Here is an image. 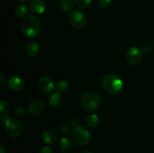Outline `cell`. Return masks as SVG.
<instances>
[{
  "mask_svg": "<svg viewBox=\"0 0 154 153\" xmlns=\"http://www.w3.org/2000/svg\"><path fill=\"white\" fill-rule=\"evenodd\" d=\"M73 147V143L70 138L67 136H64L60 140V148L64 152H69L72 150Z\"/></svg>",
  "mask_w": 154,
  "mask_h": 153,
  "instance_id": "obj_14",
  "label": "cell"
},
{
  "mask_svg": "<svg viewBox=\"0 0 154 153\" xmlns=\"http://www.w3.org/2000/svg\"><path fill=\"white\" fill-rule=\"evenodd\" d=\"M42 22L36 15H26L20 22V30L23 34L28 38H35L39 34Z\"/></svg>",
  "mask_w": 154,
  "mask_h": 153,
  "instance_id": "obj_1",
  "label": "cell"
},
{
  "mask_svg": "<svg viewBox=\"0 0 154 153\" xmlns=\"http://www.w3.org/2000/svg\"><path fill=\"white\" fill-rule=\"evenodd\" d=\"M5 82H6L5 76L2 74L0 75V83H1L2 85H3V84H4Z\"/></svg>",
  "mask_w": 154,
  "mask_h": 153,
  "instance_id": "obj_26",
  "label": "cell"
},
{
  "mask_svg": "<svg viewBox=\"0 0 154 153\" xmlns=\"http://www.w3.org/2000/svg\"><path fill=\"white\" fill-rule=\"evenodd\" d=\"M52 148L48 146H45L42 147L41 149L40 153H52Z\"/></svg>",
  "mask_w": 154,
  "mask_h": 153,
  "instance_id": "obj_25",
  "label": "cell"
},
{
  "mask_svg": "<svg viewBox=\"0 0 154 153\" xmlns=\"http://www.w3.org/2000/svg\"><path fill=\"white\" fill-rule=\"evenodd\" d=\"M68 19L71 26L76 29H81L87 24V16L81 10L75 9L68 14Z\"/></svg>",
  "mask_w": 154,
  "mask_h": 153,
  "instance_id": "obj_6",
  "label": "cell"
},
{
  "mask_svg": "<svg viewBox=\"0 0 154 153\" xmlns=\"http://www.w3.org/2000/svg\"><path fill=\"white\" fill-rule=\"evenodd\" d=\"M39 52H40V46L38 42L35 40L29 42L26 46V52L29 56L35 57L38 55Z\"/></svg>",
  "mask_w": 154,
  "mask_h": 153,
  "instance_id": "obj_13",
  "label": "cell"
},
{
  "mask_svg": "<svg viewBox=\"0 0 154 153\" xmlns=\"http://www.w3.org/2000/svg\"><path fill=\"white\" fill-rule=\"evenodd\" d=\"M125 58L130 65L138 66L142 62V52L137 46H132L126 52Z\"/></svg>",
  "mask_w": 154,
  "mask_h": 153,
  "instance_id": "obj_7",
  "label": "cell"
},
{
  "mask_svg": "<svg viewBox=\"0 0 154 153\" xmlns=\"http://www.w3.org/2000/svg\"><path fill=\"white\" fill-rule=\"evenodd\" d=\"M97 2L102 8H108L112 4V0H97Z\"/></svg>",
  "mask_w": 154,
  "mask_h": 153,
  "instance_id": "obj_22",
  "label": "cell"
},
{
  "mask_svg": "<svg viewBox=\"0 0 154 153\" xmlns=\"http://www.w3.org/2000/svg\"><path fill=\"white\" fill-rule=\"evenodd\" d=\"M102 85L104 90L111 94H119L123 88V80L115 74L105 75L102 79Z\"/></svg>",
  "mask_w": 154,
  "mask_h": 153,
  "instance_id": "obj_3",
  "label": "cell"
},
{
  "mask_svg": "<svg viewBox=\"0 0 154 153\" xmlns=\"http://www.w3.org/2000/svg\"><path fill=\"white\" fill-rule=\"evenodd\" d=\"M86 122H87V124L89 127L96 128L97 127L98 124H99V116H98V115H96V114H90V115L87 117Z\"/></svg>",
  "mask_w": 154,
  "mask_h": 153,
  "instance_id": "obj_17",
  "label": "cell"
},
{
  "mask_svg": "<svg viewBox=\"0 0 154 153\" xmlns=\"http://www.w3.org/2000/svg\"><path fill=\"white\" fill-rule=\"evenodd\" d=\"M8 85L12 91L20 92L25 87V82L20 76H11L8 80Z\"/></svg>",
  "mask_w": 154,
  "mask_h": 153,
  "instance_id": "obj_10",
  "label": "cell"
},
{
  "mask_svg": "<svg viewBox=\"0 0 154 153\" xmlns=\"http://www.w3.org/2000/svg\"><path fill=\"white\" fill-rule=\"evenodd\" d=\"M0 153H6L5 148H4V146L2 145L0 146Z\"/></svg>",
  "mask_w": 154,
  "mask_h": 153,
  "instance_id": "obj_27",
  "label": "cell"
},
{
  "mask_svg": "<svg viewBox=\"0 0 154 153\" xmlns=\"http://www.w3.org/2000/svg\"><path fill=\"white\" fill-rule=\"evenodd\" d=\"M54 80L50 76H44L39 78L37 82V88L43 94H49L54 89Z\"/></svg>",
  "mask_w": 154,
  "mask_h": 153,
  "instance_id": "obj_8",
  "label": "cell"
},
{
  "mask_svg": "<svg viewBox=\"0 0 154 153\" xmlns=\"http://www.w3.org/2000/svg\"><path fill=\"white\" fill-rule=\"evenodd\" d=\"M60 132H61V134L63 135L67 134L69 133V127H68L66 124H62V125L60 126Z\"/></svg>",
  "mask_w": 154,
  "mask_h": 153,
  "instance_id": "obj_23",
  "label": "cell"
},
{
  "mask_svg": "<svg viewBox=\"0 0 154 153\" xmlns=\"http://www.w3.org/2000/svg\"><path fill=\"white\" fill-rule=\"evenodd\" d=\"M69 83L68 82V81L64 80H62L57 82V85H56V90L57 92L60 93H63L66 92L69 90Z\"/></svg>",
  "mask_w": 154,
  "mask_h": 153,
  "instance_id": "obj_18",
  "label": "cell"
},
{
  "mask_svg": "<svg viewBox=\"0 0 154 153\" xmlns=\"http://www.w3.org/2000/svg\"><path fill=\"white\" fill-rule=\"evenodd\" d=\"M60 8L64 11H71L74 7L72 0H61L60 2Z\"/></svg>",
  "mask_w": 154,
  "mask_h": 153,
  "instance_id": "obj_20",
  "label": "cell"
},
{
  "mask_svg": "<svg viewBox=\"0 0 154 153\" xmlns=\"http://www.w3.org/2000/svg\"><path fill=\"white\" fill-rule=\"evenodd\" d=\"M19 1H20V2H27V1H29V0H19Z\"/></svg>",
  "mask_w": 154,
  "mask_h": 153,
  "instance_id": "obj_29",
  "label": "cell"
},
{
  "mask_svg": "<svg viewBox=\"0 0 154 153\" xmlns=\"http://www.w3.org/2000/svg\"><path fill=\"white\" fill-rule=\"evenodd\" d=\"M71 136L72 140L81 146L88 145L91 140V134L90 131L86 128L79 125L74 128L71 133Z\"/></svg>",
  "mask_w": 154,
  "mask_h": 153,
  "instance_id": "obj_4",
  "label": "cell"
},
{
  "mask_svg": "<svg viewBox=\"0 0 154 153\" xmlns=\"http://www.w3.org/2000/svg\"><path fill=\"white\" fill-rule=\"evenodd\" d=\"M47 4L44 0H32L29 4V9L32 13L41 14L45 11Z\"/></svg>",
  "mask_w": 154,
  "mask_h": 153,
  "instance_id": "obj_11",
  "label": "cell"
},
{
  "mask_svg": "<svg viewBox=\"0 0 154 153\" xmlns=\"http://www.w3.org/2000/svg\"><path fill=\"white\" fill-rule=\"evenodd\" d=\"M81 104L87 111L94 112L101 106L102 98L96 92L87 91L81 95Z\"/></svg>",
  "mask_w": 154,
  "mask_h": 153,
  "instance_id": "obj_2",
  "label": "cell"
},
{
  "mask_svg": "<svg viewBox=\"0 0 154 153\" xmlns=\"http://www.w3.org/2000/svg\"><path fill=\"white\" fill-rule=\"evenodd\" d=\"M81 153H93V152L92 151H90V150H84V151H83Z\"/></svg>",
  "mask_w": 154,
  "mask_h": 153,
  "instance_id": "obj_28",
  "label": "cell"
},
{
  "mask_svg": "<svg viewBox=\"0 0 154 153\" xmlns=\"http://www.w3.org/2000/svg\"><path fill=\"white\" fill-rule=\"evenodd\" d=\"M44 109V103L39 99L35 100L30 104V105L28 107V112L30 115L38 116L42 112Z\"/></svg>",
  "mask_w": 154,
  "mask_h": 153,
  "instance_id": "obj_12",
  "label": "cell"
},
{
  "mask_svg": "<svg viewBox=\"0 0 154 153\" xmlns=\"http://www.w3.org/2000/svg\"><path fill=\"white\" fill-rule=\"evenodd\" d=\"M16 114L19 117H23L26 115V111L23 108L19 107L16 110Z\"/></svg>",
  "mask_w": 154,
  "mask_h": 153,
  "instance_id": "obj_24",
  "label": "cell"
},
{
  "mask_svg": "<svg viewBox=\"0 0 154 153\" xmlns=\"http://www.w3.org/2000/svg\"><path fill=\"white\" fill-rule=\"evenodd\" d=\"M63 102V96L60 92L53 93L49 98V104L52 107H58Z\"/></svg>",
  "mask_w": 154,
  "mask_h": 153,
  "instance_id": "obj_15",
  "label": "cell"
},
{
  "mask_svg": "<svg viewBox=\"0 0 154 153\" xmlns=\"http://www.w3.org/2000/svg\"><path fill=\"white\" fill-rule=\"evenodd\" d=\"M58 139V134L53 128H48L42 133V140L48 145L55 143Z\"/></svg>",
  "mask_w": 154,
  "mask_h": 153,
  "instance_id": "obj_9",
  "label": "cell"
},
{
  "mask_svg": "<svg viewBox=\"0 0 154 153\" xmlns=\"http://www.w3.org/2000/svg\"><path fill=\"white\" fill-rule=\"evenodd\" d=\"M4 124L6 133L11 137H18L22 134V124L20 122L14 117H7L5 119Z\"/></svg>",
  "mask_w": 154,
  "mask_h": 153,
  "instance_id": "obj_5",
  "label": "cell"
},
{
  "mask_svg": "<svg viewBox=\"0 0 154 153\" xmlns=\"http://www.w3.org/2000/svg\"><path fill=\"white\" fill-rule=\"evenodd\" d=\"M10 111V106L6 100H2L0 103V115H1V120L2 122L5 121L8 117V115Z\"/></svg>",
  "mask_w": 154,
  "mask_h": 153,
  "instance_id": "obj_16",
  "label": "cell"
},
{
  "mask_svg": "<svg viewBox=\"0 0 154 153\" xmlns=\"http://www.w3.org/2000/svg\"><path fill=\"white\" fill-rule=\"evenodd\" d=\"M92 0H75V4L81 9L87 8L91 4Z\"/></svg>",
  "mask_w": 154,
  "mask_h": 153,
  "instance_id": "obj_21",
  "label": "cell"
},
{
  "mask_svg": "<svg viewBox=\"0 0 154 153\" xmlns=\"http://www.w3.org/2000/svg\"><path fill=\"white\" fill-rule=\"evenodd\" d=\"M15 14L18 17H23L26 16L27 13H28V8L24 4H20L17 5L15 8Z\"/></svg>",
  "mask_w": 154,
  "mask_h": 153,
  "instance_id": "obj_19",
  "label": "cell"
}]
</instances>
